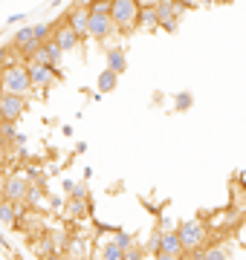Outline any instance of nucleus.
Listing matches in <instances>:
<instances>
[{"instance_id":"1","label":"nucleus","mask_w":246,"mask_h":260,"mask_svg":"<svg viewBox=\"0 0 246 260\" xmlns=\"http://www.w3.org/2000/svg\"><path fill=\"white\" fill-rule=\"evenodd\" d=\"M0 87H3V95H23L32 90V84H29V73L26 67H6V70H0Z\"/></svg>"},{"instance_id":"2","label":"nucleus","mask_w":246,"mask_h":260,"mask_svg":"<svg viewBox=\"0 0 246 260\" xmlns=\"http://www.w3.org/2000/svg\"><path fill=\"white\" fill-rule=\"evenodd\" d=\"M174 234L180 237V243H182V249H186V251H197L200 246L206 243L208 229H206V223H203V220H186V223H182Z\"/></svg>"},{"instance_id":"3","label":"nucleus","mask_w":246,"mask_h":260,"mask_svg":"<svg viewBox=\"0 0 246 260\" xmlns=\"http://www.w3.org/2000/svg\"><path fill=\"white\" fill-rule=\"evenodd\" d=\"M136 18H139V3H133V0H116V3H110L113 29H133L136 26Z\"/></svg>"},{"instance_id":"4","label":"nucleus","mask_w":246,"mask_h":260,"mask_svg":"<svg viewBox=\"0 0 246 260\" xmlns=\"http://www.w3.org/2000/svg\"><path fill=\"white\" fill-rule=\"evenodd\" d=\"M182 12H186V6H180V3H171V0H160V3H153L157 23H160L162 29H168V32H174V29H177V18H180Z\"/></svg>"},{"instance_id":"5","label":"nucleus","mask_w":246,"mask_h":260,"mask_svg":"<svg viewBox=\"0 0 246 260\" xmlns=\"http://www.w3.org/2000/svg\"><path fill=\"white\" fill-rule=\"evenodd\" d=\"M0 188H3V197H6V203L23 205V200H26V191H29V182H26V177H20V174H12L6 182H0Z\"/></svg>"},{"instance_id":"6","label":"nucleus","mask_w":246,"mask_h":260,"mask_svg":"<svg viewBox=\"0 0 246 260\" xmlns=\"http://www.w3.org/2000/svg\"><path fill=\"white\" fill-rule=\"evenodd\" d=\"M26 110V99L20 95H0V121L3 124H15Z\"/></svg>"},{"instance_id":"7","label":"nucleus","mask_w":246,"mask_h":260,"mask_svg":"<svg viewBox=\"0 0 246 260\" xmlns=\"http://www.w3.org/2000/svg\"><path fill=\"white\" fill-rule=\"evenodd\" d=\"M26 73H29V84H32V90H44L47 93L49 87L55 84V70L52 67H44V64H29L26 67Z\"/></svg>"},{"instance_id":"8","label":"nucleus","mask_w":246,"mask_h":260,"mask_svg":"<svg viewBox=\"0 0 246 260\" xmlns=\"http://www.w3.org/2000/svg\"><path fill=\"white\" fill-rule=\"evenodd\" d=\"M61 55H64V52H61V49L55 47V41L49 38V41H44V44H41L38 52L29 58V64H44V67H52V70H55L58 61H61Z\"/></svg>"},{"instance_id":"9","label":"nucleus","mask_w":246,"mask_h":260,"mask_svg":"<svg viewBox=\"0 0 246 260\" xmlns=\"http://www.w3.org/2000/svg\"><path fill=\"white\" fill-rule=\"evenodd\" d=\"M52 41H55V47L61 49V52H70V49L78 47V41H81V38L67 26V20H61V23L55 26V32H52Z\"/></svg>"},{"instance_id":"10","label":"nucleus","mask_w":246,"mask_h":260,"mask_svg":"<svg viewBox=\"0 0 246 260\" xmlns=\"http://www.w3.org/2000/svg\"><path fill=\"white\" fill-rule=\"evenodd\" d=\"M157 254H165V257H174V260H186V249H182L180 237L174 232L160 234V251Z\"/></svg>"},{"instance_id":"11","label":"nucleus","mask_w":246,"mask_h":260,"mask_svg":"<svg viewBox=\"0 0 246 260\" xmlns=\"http://www.w3.org/2000/svg\"><path fill=\"white\" fill-rule=\"evenodd\" d=\"M64 20L78 38H84L87 35V20H90V6H76V9H70Z\"/></svg>"},{"instance_id":"12","label":"nucleus","mask_w":246,"mask_h":260,"mask_svg":"<svg viewBox=\"0 0 246 260\" xmlns=\"http://www.w3.org/2000/svg\"><path fill=\"white\" fill-rule=\"evenodd\" d=\"M110 32H113L110 15H90V20H87V35L96 38V41H102V38H107Z\"/></svg>"},{"instance_id":"13","label":"nucleus","mask_w":246,"mask_h":260,"mask_svg":"<svg viewBox=\"0 0 246 260\" xmlns=\"http://www.w3.org/2000/svg\"><path fill=\"white\" fill-rule=\"evenodd\" d=\"M125 67H128V58H125V49L122 47H113L107 52V73H125Z\"/></svg>"},{"instance_id":"14","label":"nucleus","mask_w":246,"mask_h":260,"mask_svg":"<svg viewBox=\"0 0 246 260\" xmlns=\"http://www.w3.org/2000/svg\"><path fill=\"white\" fill-rule=\"evenodd\" d=\"M136 26L142 29V32H153V29H160V23H157V15H153V6H139Z\"/></svg>"},{"instance_id":"15","label":"nucleus","mask_w":246,"mask_h":260,"mask_svg":"<svg viewBox=\"0 0 246 260\" xmlns=\"http://www.w3.org/2000/svg\"><path fill=\"white\" fill-rule=\"evenodd\" d=\"M23 214V205H12V203H3L0 205V223L6 225H15L18 223V217Z\"/></svg>"},{"instance_id":"16","label":"nucleus","mask_w":246,"mask_h":260,"mask_svg":"<svg viewBox=\"0 0 246 260\" xmlns=\"http://www.w3.org/2000/svg\"><path fill=\"white\" fill-rule=\"evenodd\" d=\"M87 208H90L87 197H84V200H81V197H73V200H70V205H67V214H70V217H84Z\"/></svg>"},{"instance_id":"17","label":"nucleus","mask_w":246,"mask_h":260,"mask_svg":"<svg viewBox=\"0 0 246 260\" xmlns=\"http://www.w3.org/2000/svg\"><path fill=\"white\" fill-rule=\"evenodd\" d=\"M203 257H206V260H226L229 254H226V249H223V246H211V249L203 251Z\"/></svg>"},{"instance_id":"18","label":"nucleus","mask_w":246,"mask_h":260,"mask_svg":"<svg viewBox=\"0 0 246 260\" xmlns=\"http://www.w3.org/2000/svg\"><path fill=\"white\" fill-rule=\"evenodd\" d=\"M122 260H145V249L142 246H131L122 251Z\"/></svg>"},{"instance_id":"19","label":"nucleus","mask_w":246,"mask_h":260,"mask_svg":"<svg viewBox=\"0 0 246 260\" xmlns=\"http://www.w3.org/2000/svg\"><path fill=\"white\" fill-rule=\"evenodd\" d=\"M102 260H122V249H116L113 243H107L102 251Z\"/></svg>"},{"instance_id":"20","label":"nucleus","mask_w":246,"mask_h":260,"mask_svg":"<svg viewBox=\"0 0 246 260\" xmlns=\"http://www.w3.org/2000/svg\"><path fill=\"white\" fill-rule=\"evenodd\" d=\"M113 246H116V249H131V246H133V240H131V234H125V232H119V234H116V240H113Z\"/></svg>"},{"instance_id":"21","label":"nucleus","mask_w":246,"mask_h":260,"mask_svg":"<svg viewBox=\"0 0 246 260\" xmlns=\"http://www.w3.org/2000/svg\"><path fill=\"white\" fill-rule=\"evenodd\" d=\"M90 15H110V0H99L90 6Z\"/></svg>"},{"instance_id":"22","label":"nucleus","mask_w":246,"mask_h":260,"mask_svg":"<svg viewBox=\"0 0 246 260\" xmlns=\"http://www.w3.org/2000/svg\"><path fill=\"white\" fill-rule=\"evenodd\" d=\"M113 84H116V75L113 73H104L102 78H99V87H102V90H110Z\"/></svg>"},{"instance_id":"23","label":"nucleus","mask_w":246,"mask_h":260,"mask_svg":"<svg viewBox=\"0 0 246 260\" xmlns=\"http://www.w3.org/2000/svg\"><path fill=\"white\" fill-rule=\"evenodd\" d=\"M3 162H6V145L0 142V165H3Z\"/></svg>"},{"instance_id":"24","label":"nucleus","mask_w":246,"mask_h":260,"mask_svg":"<svg viewBox=\"0 0 246 260\" xmlns=\"http://www.w3.org/2000/svg\"><path fill=\"white\" fill-rule=\"evenodd\" d=\"M153 260H174V257H165V254H153Z\"/></svg>"},{"instance_id":"25","label":"nucleus","mask_w":246,"mask_h":260,"mask_svg":"<svg viewBox=\"0 0 246 260\" xmlns=\"http://www.w3.org/2000/svg\"><path fill=\"white\" fill-rule=\"evenodd\" d=\"M6 203V197H3V188H0V205Z\"/></svg>"}]
</instances>
